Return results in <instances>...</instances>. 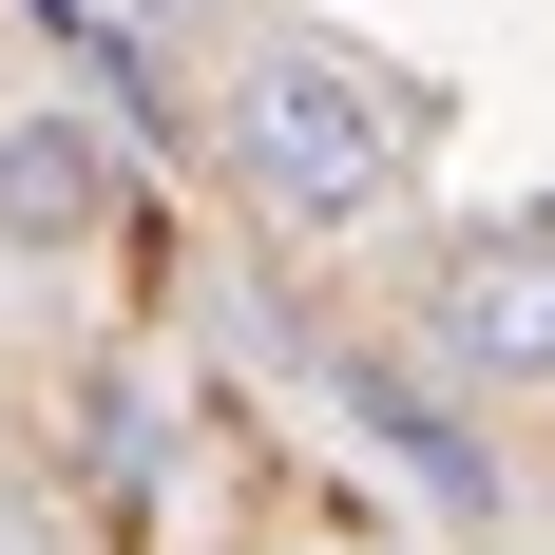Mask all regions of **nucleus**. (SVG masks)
<instances>
[{"label": "nucleus", "mask_w": 555, "mask_h": 555, "mask_svg": "<svg viewBox=\"0 0 555 555\" xmlns=\"http://www.w3.org/2000/svg\"><path fill=\"white\" fill-rule=\"evenodd\" d=\"M422 134H441L422 77H384L364 39H269L249 77H230V172H249L287 230H326V249L422 172Z\"/></svg>", "instance_id": "nucleus-1"}, {"label": "nucleus", "mask_w": 555, "mask_h": 555, "mask_svg": "<svg viewBox=\"0 0 555 555\" xmlns=\"http://www.w3.org/2000/svg\"><path fill=\"white\" fill-rule=\"evenodd\" d=\"M555 211H499L479 249H441V364L460 384H537V345H555Z\"/></svg>", "instance_id": "nucleus-2"}, {"label": "nucleus", "mask_w": 555, "mask_h": 555, "mask_svg": "<svg viewBox=\"0 0 555 555\" xmlns=\"http://www.w3.org/2000/svg\"><path fill=\"white\" fill-rule=\"evenodd\" d=\"M115 230V134L96 115H0V249H20V269H39V249H96Z\"/></svg>", "instance_id": "nucleus-3"}, {"label": "nucleus", "mask_w": 555, "mask_h": 555, "mask_svg": "<svg viewBox=\"0 0 555 555\" xmlns=\"http://www.w3.org/2000/svg\"><path fill=\"white\" fill-rule=\"evenodd\" d=\"M345 422L402 460V479H441V499H499V460L460 441V402L422 384V364H384V345H345Z\"/></svg>", "instance_id": "nucleus-4"}, {"label": "nucleus", "mask_w": 555, "mask_h": 555, "mask_svg": "<svg viewBox=\"0 0 555 555\" xmlns=\"http://www.w3.org/2000/svg\"><path fill=\"white\" fill-rule=\"evenodd\" d=\"M20 20H57V39H77V20H96V0H20Z\"/></svg>", "instance_id": "nucleus-5"}]
</instances>
